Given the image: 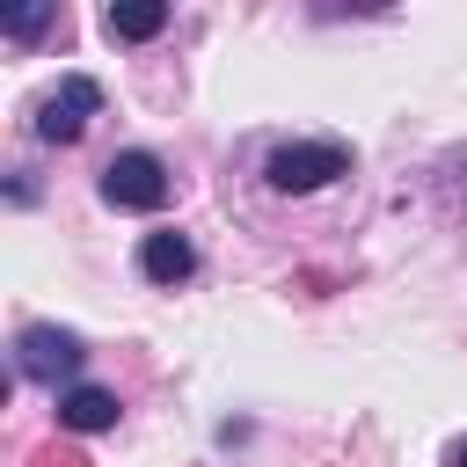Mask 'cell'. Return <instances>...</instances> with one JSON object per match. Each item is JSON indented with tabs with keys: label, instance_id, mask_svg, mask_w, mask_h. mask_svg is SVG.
Returning <instances> with one entry per match:
<instances>
[{
	"label": "cell",
	"instance_id": "obj_1",
	"mask_svg": "<svg viewBox=\"0 0 467 467\" xmlns=\"http://www.w3.org/2000/svg\"><path fill=\"white\" fill-rule=\"evenodd\" d=\"M336 175H350V153H343L336 139H292V146H277V153L263 161V182H270L277 197H306V190H321V182H336Z\"/></svg>",
	"mask_w": 467,
	"mask_h": 467
},
{
	"label": "cell",
	"instance_id": "obj_9",
	"mask_svg": "<svg viewBox=\"0 0 467 467\" xmlns=\"http://www.w3.org/2000/svg\"><path fill=\"white\" fill-rule=\"evenodd\" d=\"M452 467H467V438H460V445H452Z\"/></svg>",
	"mask_w": 467,
	"mask_h": 467
},
{
	"label": "cell",
	"instance_id": "obj_7",
	"mask_svg": "<svg viewBox=\"0 0 467 467\" xmlns=\"http://www.w3.org/2000/svg\"><path fill=\"white\" fill-rule=\"evenodd\" d=\"M102 29H109L117 44H146V36L168 29V7H161V0H117V7L102 15Z\"/></svg>",
	"mask_w": 467,
	"mask_h": 467
},
{
	"label": "cell",
	"instance_id": "obj_3",
	"mask_svg": "<svg viewBox=\"0 0 467 467\" xmlns=\"http://www.w3.org/2000/svg\"><path fill=\"white\" fill-rule=\"evenodd\" d=\"M95 109H102V88H95L88 73H66V80L36 102V139H44V146H73Z\"/></svg>",
	"mask_w": 467,
	"mask_h": 467
},
{
	"label": "cell",
	"instance_id": "obj_8",
	"mask_svg": "<svg viewBox=\"0 0 467 467\" xmlns=\"http://www.w3.org/2000/svg\"><path fill=\"white\" fill-rule=\"evenodd\" d=\"M51 22H58V7H51V0H36V7H7V15H0V29H7L15 44H29V36H44Z\"/></svg>",
	"mask_w": 467,
	"mask_h": 467
},
{
	"label": "cell",
	"instance_id": "obj_5",
	"mask_svg": "<svg viewBox=\"0 0 467 467\" xmlns=\"http://www.w3.org/2000/svg\"><path fill=\"white\" fill-rule=\"evenodd\" d=\"M139 270H146L153 285H182V277L197 270V248H190V234H175V226L146 234V241H139Z\"/></svg>",
	"mask_w": 467,
	"mask_h": 467
},
{
	"label": "cell",
	"instance_id": "obj_4",
	"mask_svg": "<svg viewBox=\"0 0 467 467\" xmlns=\"http://www.w3.org/2000/svg\"><path fill=\"white\" fill-rule=\"evenodd\" d=\"M102 197H109L117 212H161V204H168V168L131 146V153H117V161L102 168Z\"/></svg>",
	"mask_w": 467,
	"mask_h": 467
},
{
	"label": "cell",
	"instance_id": "obj_6",
	"mask_svg": "<svg viewBox=\"0 0 467 467\" xmlns=\"http://www.w3.org/2000/svg\"><path fill=\"white\" fill-rule=\"evenodd\" d=\"M58 423L66 431H109L117 423V394L109 387H66L58 394Z\"/></svg>",
	"mask_w": 467,
	"mask_h": 467
},
{
	"label": "cell",
	"instance_id": "obj_2",
	"mask_svg": "<svg viewBox=\"0 0 467 467\" xmlns=\"http://www.w3.org/2000/svg\"><path fill=\"white\" fill-rule=\"evenodd\" d=\"M80 358H88V343H80L73 328H51V321H29V328H22V343H15V365H22V379H36V387L73 379V372H80Z\"/></svg>",
	"mask_w": 467,
	"mask_h": 467
}]
</instances>
